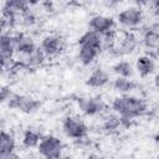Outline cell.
Segmentation results:
<instances>
[{
  "label": "cell",
  "instance_id": "6da1fadb",
  "mask_svg": "<svg viewBox=\"0 0 159 159\" xmlns=\"http://www.w3.org/2000/svg\"><path fill=\"white\" fill-rule=\"evenodd\" d=\"M112 108L122 118L132 119L134 117L143 114L147 109V104L140 98H137L133 96H123L113 101Z\"/></svg>",
  "mask_w": 159,
  "mask_h": 159
},
{
  "label": "cell",
  "instance_id": "7a4b0ae2",
  "mask_svg": "<svg viewBox=\"0 0 159 159\" xmlns=\"http://www.w3.org/2000/svg\"><path fill=\"white\" fill-rule=\"evenodd\" d=\"M7 106L12 109H19L24 113H34L41 107V102L34 97L25 96V94H12L11 98L7 101Z\"/></svg>",
  "mask_w": 159,
  "mask_h": 159
},
{
  "label": "cell",
  "instance_id": "3957f363",
  "mask_svg": "<svg viewBox=\"0 0 159 159\" xmlns=\"http://www.w3.org/2000/svg\"><path fill=\"white\" fill-rule=\"evenodd\" d=\"M39 153L46 159V158H56L61 157L62 149H63V143L53 135H46L41 138V142L37 147Z\"/></svg>",
  "mask_w": 159,
  "mask_h": 159
},
{
  "label": "cell",
  "instance_id": "277c9868",
  "mask_svg": "<svg viewBox=\"0 0 159 159\" xmlns=\"http://www.w3.org/2000/svg\"><path fill=\"white\" fill-rule=\"evenodd\" d=\"M15 36L10 34L2 32L0 37V57H1V66L5 70L7 66L10 67L12 56L15 53Z\"/></svg>",
  "mask_w": 159,
  "mask_h": 159
},
{
  "label": "cell",
  "instance_id": "5b68a950",
  "mask_svg": "<svg viewBox=\"0 0 159 159\" xmlns=\"http://www.w3.org/2000/svg\"><path fill=\"white\" fill-rule=\"evenodd\" d=\"M62 130L66 134V137H68V138L82 139L87 134V125L80 119L68 117L63 120Z\"/></svg>",
  "mask_w": 159,
  "mask_h": 159
},
{
  "label": "cell",
  "instance_id": "8992f818",
  "mask_svg": "<svg viewBox=\"0 0 159 159\" xmlns=\"http://www.w3.org/2000/svg\"><path fill=\"white\" fill-rule=\"evenodd\" d=\"M142 20H143V12H142L140 7H137V6L124 9L118 14L119 24H122L123 26H127V27L138 26L142 22Z\"/></svg>",
  "mask_w": 159,
  "mask_h": 159
},
{
  "label": "cell",
  "instance_id": "52a82bcc",
  "mask_svg": "<svg viewBox=\"0 0 159 159\" xmlns=\"http://www.w3.org/2000/svg\"><path fill=\"white\" fill-rule=\"evenodd\" d=\"M88 26L92 31L99 34V35H104L107 32H111L114 27V21L112 17L104 16V15H94L91 17Z\"/></svg>",
  "mask_w": 159,
  "mask_h": 159
},
{
  "label": "cell",
  "instance_id": "ba28073f",
  "mask_svg": "<svg viewBox=\"0 0 159 159\" xmlns=\"http://www.w3.org/2000/svg\"><path fill=\"white\" fill-rule=\"evenodd\" d=\"M40 48L46 53V56H53L61 52L63 48V40L56 35H48L42 39Z\"/></svg>",
  "mask_w": 159,
  "mask_h": 159
},
{
  "label": "cell",
  "instance_id": "9c48e42d",
  "mask_svg": "<svg viewBox=\"0 0 159 159\" xmlns=\"http://www.w3.org/2000/svg\"><path fill=\"white\" fill-rule=\"evenodd\" d=\"M15 48L20 55H24L26 57V60L31 53H34L37 50L36 43L32 40V37L24 35V34L15 36Z\"/></svg>",
  "mask_w": 159,
  "mask_h": 159
},
{
  "label": "cell",
  "instance_id": "30bf717a",
  "mask_svg": "<svg viewBox=\"0 0 159 159\" xmlns=\"http://www.w3.org/2000/svg\"><path fill=\"white\" fill-rule=\"evenodd\" d=\"M80 109L87 116H96L104 109V103L99 98H78Z\"/></svg>",
  "mask_w": 159,
  "mask_h": 159
},
{
  "label": "cell",
  "instance_id": "8fae6325",
  "mask_svg": "<svg viewBox=\"0 0 159 159\" xmlns=\"http://www.w3.org/2000/svg\"><path fill=\"white\" fill-rule=\"evenodd\" d=\"M137 46H138L137 37L133 34H127L119 41V43L117 45V47L114 50H116V53L118 56H127V55L133 53L135 51Z\"/></svg>",
  "mask_w": 159,
  "mask_h": 159
},
{
  "label": "cell",
  "instance_id": "7c38bea8",
  "mask_svg": "<svg viewBox=\"0 0 159 159\" xmlns=\"http://www.w3.org/2000/svg\"><path fill=\"white\" fill-rule=\"evenodd\" d=\"M78 45L80 46H87V47L102 51V39H101V35L94 32V31H92V30H88V31H86L78 39Z\"/></svg>",
  "mask_w": 159,
  "mask_h": 159
},
{
  "label": "cell",
  "instance_id": "4fadbf2b",
  "mask_svg": "<svg viewBox=\"0 0 159 159\" xmlns=\"http://www.w3.org/2000/svg\"><path fill=\"white\" fill-rule=\"evenodd\" d=\"M108 82H109V75L104 70L97 68L88 76L86 84L93 88H101V87H104Z\"/></svg>",
  "mask_w": 159,
  "mask_h": 159
},
{
  "label": "cell",
  "instance_id": "5bb4252c",
  "mask_svg": "<svg viewBox=\"0 0 159 159\" xmlns=\"http://www.w3.org/2000/svg\"><path fill=\"white\" fill-rule=\"evenodd\" d=\"M135 68H137L138 73L142 77H147V76H149V75H152L154 72L155 63H154L152 57H149V56H140L137 60Z\"/></svg>",
  "mask_w": 159,
  "mask_h": 159
},
{
  "label": "cell",
  "instance_id": "9a60e30c",
  "mask_svg": "<svg viewBox=\"0 0 159 159\" xmlns=\"http://www.w3.org/2000/svg\"><path fill=\"white\" fill-rule=\"evenodd\" d=\"M15 147H16V142L14 135L2 129L0 135V154L12 153L15 150Z\"/></svg>",
  "mask_w": 159,
  "mask_h": 159
},
{
  "label": "cell",
  "instance_id": "2e32d148",
  "mask_svg": "<svg viewBox=\"0 0 159 159\" xmlns=\"http://www.w3.org/2000/svg\"><path fill=\"white\" fill-rule=\"evenodd\" d=\"M143 43L147 48L159 50V31L157 29H148L143 35Z\"/></svg>",
  "mask_w": 159,
  "mask_h": 159
},
{
  "label": "cell",
  "instance_id": "e0dca14e",
  "mask_svg": "<svg viewBox=\"0 0 159 159\" xmlns=\"http://www.w3.org/2000/svg\"><path fill=\"white\" fill-rule=\"evenodd\" d=\"M99 51L96 50V48H91V47H87V46H80V50H78V58H80V62L84 66L92 63L94 61V58L98 56Z\"/></svg>",
  "mask_w": 159,
  "mask_h": 159
},
{
  "label": "cell",
  "instance_id": "ac0fdd59",
  "mask_svg": "<svg viewBox=\"0 0 159 159\" xmlns=\"http://www.w3.org/2000/svg\"><path fill=\"white\" fill-rule=\"evenodd\" d=\"M29 6H30V2L26 0H10V1H6L4 4L5 10H10L15 14H17V12L22 14V12L30 10Z\"/></svg>",
  "mask_w": 159,
  "mask_h": 159
},
{
  "label": "cell",
  "instance_id": "d6986e66",
  "mask_svg": "<svg viewBox=\"0 0 159 159\" xmlns=\"http://www.w3.org/2000/svg\"><path fill=\"white\" fill-rule=\"evenodd\" d=\"M113 88L118 92H122V93H127V92H130L135 88V83L129 80V78H125V77H117L114 81H113Z\"/></svg>",
  "mask_w": 159,
  "mask_h": 159
},
{
  "label": "cell",
  "instance_id": "ffe728a7",
  "mask_svg": "<svg viewBox=\"0 0 159 159\" xmlns=\"http://www.w3.org/2000/svg\"><path fill=\"white\" fill-rule=\"evenodd\" d=\"M113 72L118 75V77L129 78L133 76V67L127 61H119L113 66Z\"/></svg>",
  "mask_w": 159,
  "mask_h": 159
},
{
  "label": "cell",
  "instance_id": "44dd1931",
  "mask_svg": "<svg viewBox=\"0 0 159 159\" xmlns=\"http://www.w3.org/2000/svg\"><path fill=\"white\" fill-rule=\"evenodd\" d=\"M40 142H41V137L35 130L27 129L24 133V137H22V144H24V147H26V148H35V147H39Z\"/></svg>",
  "mask_w": 159,
  "mask_h": 159
},
{
  "label": "cell",
  "instance_id": "7402d4cb",
  "mask_svg": "<svg viewBox=\"0 0 159 159\" xmlns=\"http://www.w3.org/2000/svg\"><path fill=\"white\" fill-rule=\"evenodd\" d=\"M120 124H122L120 116L108 114L103 120V129H106V130H116Z\"/></svg>",
  "mask_w": 159,
  "mask_h": 159
},
{
  "label": "cell",
  "instance_id": "603a6c76",
  "mask_svg": "<svg viewBox=\"0 0 159 159\" xmlns=\"http://www.w3.org/2000/svg\"><path fill=\"white\" fill-rule=\"evenodd\" d=\"M46 60V53L39 47L34 53H31L29 57H27V63L30 66H40L41 63H43V61Z\"/></svg>",
  "mask_w": 159,
  "mask_h": 159
},
{
  "label": "cell",
  "instance_id": "cb8c5ba5",
  "mask_svg": "<svg viewBox=\"0 0 159 159\" xmlns=\"http://www.w3.org/2000/svg\"><path fill=\"white\" fill-rule=\"evenodd\" d=\"M21 19H22L21 21H22V24H24L25 26H31V25L35 22V15H34L32 11H30V10L22 12V14H21Z\"/></svg>",
  "mask_w": 159,
  "mask_h": 159
},
{
  "label": "cell",
  "instance_id": "d4e9b609",
  "mask_svg": "<svg viewBox=\"0 0 159 159\" xmlns=\"http://www.w3.org/2000/svg\"><path fill=\"white\" fill-rule=\"evenodd\" d=\"M12 94H14V93H11L10 88L6 87V86H4V87L1 88V91H0V101H1V103L7 102V101L11 98Z\"/></svg>",
  "mask_w": 159,
  "mask_h": 159
},
{
  "label": "cell",
  "instance_id": "484cf974",
  "mask_svg": "<svg viewBox=\"0 0 159 159\" xmlns=\"http://www.w3.org/2000/svg\"><path fill=\"white\" fill-rule=\"evenodd\" d=\"M0 159H21L15 152L12 153H5V154H0Z\"/></svg>",
  "mask_w": 159,
  "mask_h": 159
},
{
  "label": "cell",
  "instance_id": "4316f807",
  "mask_svg": "<svg viewBox=\"0 0 159 159\" xmlns=\"http://www.w3.org/2000/svg\"><path fill=\"white\" fill-rule=\"evenodd\" d=\"M149 5H150L157 12H159V0H153V1L149 2Z\"/></svg>",
  "mask_w": 159,
  "mask_h": 159
},
{
  "label": "cell",
  "instance_id": "83f0119b",
  "mask_svg": "<svg viewBox=\"0 0 159 159\" xmlns=\"http://www.w3.org/2000/svg\"><path fill=\"white\" fill-rule=\"evenodd\" d=\"M87 159H104V158L101 157V155H98V154H91V155H88Z\"/></svg>",
  "mask_w": 159,
  "mask_h": 159
},
{
  "label": "cell",
  "instance_id": "f1b7e54d",
  "mask_svg": "<svg viewBox=\"0 0 159 159\" xmlns=\"http://www.w3.org/2000/svg\"><path fill=\"white\" fill-rule=\"evenodd\" d=\"M154 84H155L157 88H159V73H157L155 77H154Z\"/></svg>",
  "mask_w": 159,
  "mask_h": 159
},
{
  "label": "cell",
  "instance_id": "f546056e",
  "mask_svg": "<svg viewBox=\"0 0 159 159\" xmlns=\"http://www.w3.org/2000/svg\"><path fill=\"white\" fill-rule=\"evenodd\" d=\"M154 140H155V142H157V143L159 144V132H158V133L155 134V137H154Z\"/></svg>",
  "mask_w": 159,
  "mask_h": 159
},
{
  "label": "cell",
  "instance_id": "4dcf8cb0",
  "mask_svg": "<svg viewBox=\"0 0 159 159\" xmlns=\"http://www.w3.org/2000/svg\"><path fill=\"white\" fill-rule=\"evenodd\" d=\"M46 159H68V158H65V157H56V158H46Z\"/></svg>",
  "mask_w": 159,
  "mask_h": 159
}]
</instances>
